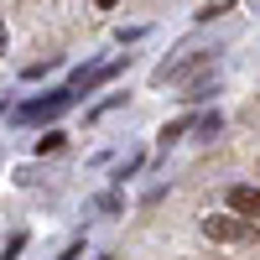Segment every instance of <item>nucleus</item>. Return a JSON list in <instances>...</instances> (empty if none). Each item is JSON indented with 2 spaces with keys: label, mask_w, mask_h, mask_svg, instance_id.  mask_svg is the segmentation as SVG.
<instances>
[{
  "label": "nucleus",
  "mask_w": 260,
  "mask_h": 260,
  "mask_svg": "<svg viewBox=\"0 0 260 260\" xmlns=\"http://www.w3.org/2000/svg\"><path fill=\"white\" fill-rule=\"evenodd\" d=\"M0 52H6V21H0Z\"/></svg>",
  "instance_id": "obj_6"
},
{
  "label": "nucleus",
  "mask_w": 260,
  "mask_h": 260,
  "mask_svg": "<svg viewBox=\"0 0 260 260\" xmlns=\"http://www.w3.org/2000/svg\"><path fill=\"white\" fill-rule=\"evenodd\" d=\"M99 6H115V0H99Z\"/></svg>",
  "instance_id": "obj_7"
},
{
  "label": "nucleus",
  "mask_w": 260,
  "mask_h": 260,
  "mask_svg": "<svg viewBox=\"0 0 260 260\" xmlns=\"http://www.w3.org/2000/svg\"><path fill=\"white\" fill-rule=\"evenodd\" d=\"M203 234L219 245H234V240H250V219H240V213H208L203 219Z\"/></svg>",
  "instance_id": "obj_1"
},
{
  "label": "nucleus",
  "mask_w": 260,
  "mask_h": 260,
  "mask_svg": "<svg viewBox=\"0 0 260 260\" xmlns=\"http://www.w3.org/2000/svg\"><path fill=\"white\" fill-rule=\"evenodd\" d=\"M229 208L240 213V219H260V187L234 182V187H229Z\"/></svg>",
  "instance_id": "obj_3"
},
{
  "label": "nucleus",
  "mask_w": 260,
  "mask_h": 260,
  "mask_svg": "<svg viewBox=\"0 0 260 260\" xmlns=\"http://www.w3.org/2000/svg\"><path fill=\"white\" fill-rule=\"evenodd\" d=\"M73 99H78L73 89H57V94H47V99H31L26 110H21V120H31V125H37V120H57V115L68 110Z\"/></svg>",
  "instance_id": "obj_2"
},
{
  "label": "nucleus",
  "mask_w": 260,
  "mask_h": 260,
  "mask_svg": "<svg viewBox=\"0 0 260 260\" xmlns=\"http://www.w3.org/2000/svg\"><path fill=\"white\" fill-rule=\"evenodd\" d=\"M182 130H187V120H177V125H167V130H161V146H172V141L182 136Z\"/></svg>",
  "instance_id": "obj_5"
},
{
  "label": "nucleus",
  "mask_w": 260,
  "mask_h": 260,
  "mask_svg": "<svg viewBox=\"0 0 260 260\" xmlns=\"http://www.w3.org/2000/svg\"><path fill=\"white\" fill-rule=\"evenodd\" d=\"M21 245H26V234H11L6 250H0V260H16V255H21Z\"/></svg>",
  "instance_id": "obj_4"
}]
</instances>
